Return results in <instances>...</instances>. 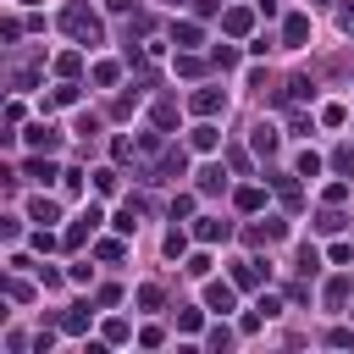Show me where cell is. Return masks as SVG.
Wrapping results in <instances>:
<instances>
[{
    "label": "cell",
    "instance_id": "obj_1",
    "mask_svg": "<svg viewBox=\"0 0 354 354\" xmlns=\"http://www.w3.org/2000/svg\"><path fill=\"white\" fill-rule=\"evenodd\" d=\"M61 28H66L77 44H88V50L100 44V17H94L88 6H66V11H61Z\"/></svg>",
    "mask_w": 354,
    "mask_h": 354
},
{
    "label": "cell",
    "instance_id": "obj_2",
    "mask_svg": "<svg viewBox=\"0 0 354 354\" xmlns=\"http://www.w3.org/2000/svg\"><path fill=\"white\" fill-rule=\"evenodd\" d=\"M188 111H194V116H216V111H227V88H194V94H188Z\"/></svg>",
    "mask_w": 354,
    "mask_h": 354
},
{
    "label": "cell",
    "instance_id": "obj_3",
    "mask_svg": "<svg viewBox=\"0 0 354 354\" xmlns=\"http://www.w3.org/2000/svg\"><path fill=\"white\" fill-rule=\"evenodd\" d=\"M304 39H310V17L293 11V17L282 22V44H288V50H304Z\"/></svg>",
    "mask_w": 354,
    "mask_h": 354
},
{
    "label": "cell",
    "instance_id": "obj_4",
    "mask_svg": "<svg viewBox=\"0 0 354 354\" xmlns=\"http://www.w3.org/2000/svg\"><path fill=\"white\" fill-rule=\"evenodd\" d=\"M171 44H177V50H199V44H205V28L183 17V22H171Z\"/></svg>",
    "mask_w": 354,
    "mask_h": 354
},
{
    "label": "cell",
    "instance_id": "obj_5",
    "mask_svg": "<svg viewBox=\"0 0 354 354\" xmlns=\"http://www.w3.org/2000/svg\"><path fill=\"white\" fill-rule=\"evenodd\" d=\"M205 304H210L216 315H227V310L238 304V293H232V282H205Z\"/></svg>",
    "mask_w": 354,
    "mask_h": 354
},
{
    "label": "cell",
    "instance_id": "obj_6",
    "mask_svg": "<svg viewBox=\"0 0 354 354\" xmlns=\"http://www.w3.org/2000/svg\"><path fill=\"white\" fill-rule=\"evenodd\" d=\"M227 232H232V227H227L221 216H199V221H194V238H199V243H216V238H227Z\"/></svg>",
    "mask_w": 354,
    "mask_h": 354
},
{
    "label": "cell",
    "instance_id": "obj_7",
    "mask_svg": "<svg viewBox=\"0 0 354 354\" xmlns=\"http://www.w3.org/2000/svg\"><path fill=\"white\" fill-rule=\"evenodd\" d=\"M188 144H194V149H199V155H210V149H216V144H221V133H216V127H210V116H205V122H199V127H194V133H188Z\"/></svg>",
    "mask_w": 354,
    "mask_h": 354
},
{
    "label": "cell",
    "instance_id": "obj_8",
    "mask_svg": "<svg viewBox=\"0 0 354 354\" xmlns=\"http://www.w3.org/2000/svg\"><path fill=\"white\" fill-rule=\"evenodd\" d=\"M249 144H254V155H277V144H282V138H277V127H271V122H260Z\"/></svg>",
    "mask_w": 354,
    "mask_h": 354
},
{
    "label": "cell",
    "instance_id": "obj_9",
    "mask_svg": "<svg viewBox=\"0 0 354 354\" xmlns=\"http://www.w3.org/2000/svg\"><path fill=\"white\" fill-rule=\"evenodd\" d=\"M293 177L315 183V177H321V155H315V149H299V160H293Z\"/></svg>",
    "mask_w": 354,
    "mask_h": 354
},
{
    "label": "cell",
    "instance_id": "obj_10",
    "mask_svg": "<svg viewBox=\"0 0 354 354\" xmlns=\"http://www.w3.org/2000/svg\"><path fill=\"white\" fill-rule=\"evenodd\" d=\"M282 232H288V227H282V221H277V216H266V221H260V227H249V243H277V238H282Z\"/></svg>",
    "mask_w": 354,
    "mask_h": 354
},
{
    "label": "cell",
    "instance_id": "obj_11",
    "mask_svg": "<svg viewBox=\"0 0 354 354\" xmlns=\"http://www.w3.org/2000/svg\"><path fill=\"white\" fill-rule=\"evenodd\" d=\"M260 277H266V266H260V260H238V266H232V282H238V288H254Z\"/></svg>",
    "mask_w": 354,
    "mask_h": 354
},
{
    "label": "cell",
    "instance_id": "obj_12",
    "mask_svg": "<svg viewBox=\"0 0 354 354\" xmlns=\"http://www.w3.org/2000/svg\"><path fill=\"white\" fill-rule=\"evenodd\" d=\"M149 122H155L160 133H171V127H177V105H171V100H155V111H149Z\"/></svg>",
    "mask_w": 354,
    "mask_h": 354
},
{
    "label": "cell",
    "instance_id": "obj_13",
    "mask_svg": "<svg viewBox=\"0 0 354 354\" xmlns=\"http://www.w3.org/2000/svg\"><path fill=\"white\" fill-rule=\"evenodd\" d=\"M227 188V166H205L199 171V194H221Z\"/></svg>",
    "mask_w": 354,
    "mask_h": 354
},
{
    "label": "cell",
    "instance_id": "obj_14",
    "mask_svg": "<svg viewBox=\"0 0 354 354\" xmlns=\"http://www.w3.org/2000/svg\"><path fill=\"white\" fill-rule=\"evenodd\" d=\"M28 144H33V149H55L61 138H55V127H44V122H33V127H28Z\"/></svg>",
    "mask_w": 354,
    "mask_h": 354
},
{
    "label": "cell",
    "instance_id": "obj_15",
    "mask_svg": "<svg viewBox=\"0 0 354 354\" xmlns=\"http://www.w3.org/2000/svg\"><path fill=\"white\" fill-rule=\"evenodd\" d=\"M221 22H227V33H249V28H254V17H249L243 6H232V11L221 17Z\"/></svg>",
    "mask_w": 354,
    "mask_h": 354
},
{
    "label": "cell",
    "instance_id": "obj_16",
    "mask_svg": "<svg viewBox=\"0 0 354 354\" xmlns=\"http://www.w3.org/2000/svg\"><path fill=\"white\" fill-rule=\"evenodd\" d=\"M28 177H33V183H44V188H50V183H55V177H61V171H55V166H50V160H39V155H33V160H28Z\"/></svg>",
    "mask_w": 354,
    "mask_h": 354
},
{
    "label": "cell",
    "instance_id": "obj_17",
    "mask_svg": "<svg viewBox=\"0 0 354 354\" xmlns=\"http://www.w3.org/2000/svg\"><path fill=\"white\" fill-rule=\"evenodd\" d=\"M28 216H33L39 227H50V221H55L61 210H55V199H33V205H28Z\"/></svg>",
    "mask_w": 354,
    "mask_h": 354
},
{
    "label": "cell",
    "instance_id": "obj_18",
    "mask_svg": "<svg viewBox=\"0 0 354 354\" xmlns=\"http://www.w3.org/2000/svg\"><path fill=\"white\" fill-rule=\"evenodd\" d=\"M260 205H266V188H254V183L238 188V210H260Z\"/></svg>",
    "mask_w": 354,
    "mask_h": 354
},
{
    "label": "cell",
    "instance_id": "obj_19",
    "mask_svg": "<svg viewBox=\"0 0 354 354\" xmlns=\"http://www.w3.org/2000/svg\"><path fill=\"white\" fill-rule=\"evenodd\" d=\"M332 166H337L343 177H354V144H337V149H332Z\"/></svg>",
    "mask_w": 354,
    "mask_h": 354
},
{
    "label": "cell",
    "instance_id": "obj_20",
    "mask_svg": "<svg viewBox=\"0 0 354 354\" xmlns=\"http://www.w3.org/2000/svg\"><path fill=\"white\" fill-rule=\"evenodd\" d=\"M210 61H216L221 72H232V66H238V50H232V44H216V50H210Z\"/></svg>",
    "mask_w": 354,
    "mask_h": 354
},
{
    "label": "cell",
    "instance_id": "obj_21",
    "mask_svg": "<svg viewBox=\"0 0 354 354\" xmlns=\"http://www.w3.org/2000/svg\"><path fill=\"white\" fill-rule=\"evenodd\" d=\"M77 66H83V55H77V50H66V55H55V72H61V77H77Z\"/></svg>",
    "mask_w": 354,
    "mask_h": 354
},
{
    "label": "cell",
    "instance_id": "obj_22",
    "mask_svg": "<svg viewBox=\"0 0 354 354\" xmlns=\"http://www.w3.org/2000/svg\"><path fill=\"white\" fill-rule=\"evenodd\" d=\"M116 77H122V66H116V61H100V66H94V83H100V88H111Z\"/></svg>",
    "mask_w": 354,
    "mask_h": 354
},
{
    "label": "cell",
    "instance_id": "obj_23",
    "mask_svg": "<svg viewBox=\"0 0 354 354\" xmlns=\"http://www.w3.org/2000/svg\"><path fill=\"white\" fill-rule=\"evenodd\" d=\"M160 171H166V177H171V171L183 177V171H188V155H183V149H166V160H160Z\"/></svg>",
    "mask_w": 354,
    "mask_h": 354
},
{
    "label": "cell",
    "instance_id": "obj_24",
    "mask_svg": "<svg viewBox=\"0 0 354 354\" xmlns=\"http://www.w3.org/2000/svg\"><path fill=\"white\" fill-rule=\"evenodd\" d=\"M177 72H183V77H199V72H205V61H199V55H188V50H183V55H177Z\"/></svg>",
    "mask_w": 354,
    "mask_h": 354
},
{
    "label": "cell",
    "instance_id": "obj_25",
    "mask_svg": "<svg viewBox=\"0 0 354 354\" xmlns=\"http://www.w3.org/2000/svg\"><path fill=\"white\" fill-rule=\"evenodd\" d=\"M94 194H116V171H111V166L94 171Z\"/></svg>",
    "mask_w": 354,
    "mask_h": 354
},
{
    "label": "cell",
    "instance_id": "obj_26",
    "mask_svg": "<svg viewBox=\"0 0 354 354\" xmlns=\"http://www.w3.org/2000/svg\"><path fill=\"white\" fill-rule=\"evenodd\" d=\"M343 299H348V277H332L326 282V304H343Z\"/></svg>",
    "mask_w": 354,
    "mask_h": 354
},
{
    "label": "cell",
    "instance_id": "obj_27",
    "mask_svg": "<svg viewBox=\"0 0 354 354\" xmlns=\"http://www.w3.org/2000/svg\"><path fill=\"white\" fill-rule=\"evenodd\" d=\"M61 326H66V332H83V326H88V304H77L72 315H61Z\"/></svg>",
    "mask_w": 354,
    "mask_h": 354
},
{
    "label": "cell",
    "instance_id": "obj_28",
    "mask_svg": "<svg viewBox=\"0 0 354 354\" xmlns=\"http://www.w3.org/2000/svg\"><path fill=\"white\" fill-rule=\"evenodd\" d=\"M50 105H77V83H72V77H66V83H61V88H55V100H50Z\"/></svg>",
    "mask_w": 354,
    "mask_h": 354
},
{
    "label": "cell",
    "instance_id": "obj_29",
    "mask_svg": "<svg viewBox=\"0 0 354 354\" xmlns=\"http://www.w3.org/2000/svg\"><path fill=\"white\" fill-rule=\"evenodd\" d=\"M321 122H326V127H343L348 111H343V105H321Z\"/></svg>",
    "mask_w": 354,
    "mask_h": 354
},
{
    "label": "cell",
    "instance_id": "obj_30",
    "mask_svg": "<svg viewBox=\"0 0 354 354\" xmlns=\"http://www.w3.org/2000/svg\"><path fill=\"white\" fill-rule=\"evenodd\" d=\"M188 277H210V254H205V249L188 254Z\"/></svg>",
    "mask_w": 354,
    "mask_h": 354
},
{
    "label": "cell",
    "instance_id": "obj_31",
    "mask_svg": "<svg viewBox=\"0 0 354 354\" xmlns=\"http://www.w3.org/2000/svg\"><path fill=\"white\" fill-rule=\"evenodd\" d=\"M177 216H194V194H177V199H171V221H177Z\"/></svg>",
    "mask_w": 354,
    "mask_h": 354
},
{
    "label": "cell",
    "instance_id": "obj_32",
    "mask_svg": "<svg viewBox=\"0 0 354 354\" xmlns=\"http://www.w3.org/2000/svg\"><path fill=\"white\" fill-rule=\"evenodd\" d=\"M315 227H321V232H337V227H343V216H337V210H321V216H315Z\"/></svg>",
    "mask_w": 354,
    "mask_h": 354
},
{
    "label": "cell",
    "instance_id": "obj_33",
    "mask_svg": "<svg viewBox=\"0 0 354 354\" xmlns=\"http://www.w3.org/2000/svg\"><path fill=\"white\" fill-rule=\"evenodd\" d=\"M183 249H188V232H166V254H171V260H177V254H183Z\"/></svg>",
    "mask_w": 354,
    "mask_h": 354
},
{
    "label": "cell",
    "instance_id": "obj_34",
    "mask_svg": "<svg viewBox=\"0 0 354 354\" xmlns=\"http://www.w3.org/2000/svg\"><path fill=\"white\" fill-rule=\"evenodd\" d=\"M94 254H100V260H122V238H105Z\"/></svg>",
    "mask_w": 354,
    "mask_h": 354
},
{
    "label": "cell",
    "instance_id": "obj_35",
    "mask_svg": "<svg viewBox=\"0 0 354 354\" xmlns=\"http://www.w3.org/2000/svg\"><path fill=\"white\" fill-rule=\"evenodd\" d=\"M138 304H144V310H155V304H160V288H155V282H144V288H138Z\"/></svg>",
    "mask_w": 354,
    "mask_h": 354
},
{
    "label": "cell",
    "instance_id": "obj_36",
    "mask_svg": "<svg viewBox=\"0 0 354 354\" xmlns=\"http://www.w3.org/2000/svg\"><path fill=\"white\" fill-rule=\"evenodd\" d=\"M177 326H183V332H199V326H205V315H199V310H183V315H177Z\"/></svg>",
    "mask_w": 354,
    "mask_h": 354
},
{
    "label": "cell",
    "instance_id": "obj_37",
    "mask_svg": "<svg viewBox=\"0 0 354 354\" xmlns=\"http://www.w3.org/2000/svg\"><path fill=\"white\" fill-rule=\"evenodd\" d=\"M138 343H144V348H160V343H166V332H160V326H144V332H138Z\"/></svg>",
    "mask_w": 354,
    "mask_h": 354
},
{
    "label": "cell",
    "instance_id": "obj_38",
    "mask_svg": "<svg viewBox=\"0 0 354 354\" xmlns=\"http://www.w3.org/2000/svg\"><path fill=\"white\" fill-rule=\"evenodd\" d=\"M348 199V183H326V205H343Z\"/></svg>",
    "mask_w": 354,
    "mask_h": 354
},
{
    "label": "cell",
    "instance_id": "obj_39",
    "mask_svg": "<svg viewBox=\"0 0 354 354\" xmlns=\"http://www.w3.org/2000/svg\"><path fill=\"white\" fill-rule=\"evenodd\" d=\"M315 266H321V254H315V249L304 243V249H299V271H315Z\"/></svg>",
    "mask_w": 354,
    "mask_h": 354
},
{
    "label": "cell",
    "instance_id": "obj_40",
    "mask_svg": "<svg viewBox=\"0 0 354 354\" xmlns=\"http://www.w3.org/2000/svg\"><path fill=\"white\" fill-rule=\"evenodd\" d=\"M105 343H127V326L122 321H105Z\"/></svg>",
    "mask_w": 354,
    "mask_h": 354
},
{
    "label": "cell",
    "instance_id": "obj_41",
    "mask_svg": "<svg viewBox=\"0 0 354 354\" xmlns=\"http://www.w3.org/2000/svg\"><path fill=\"white\" fill-rule=\"evenodd\" d=\"M310 6H326V0H310Z\"/></svg>",
    "mask_w": 354,
    "mask_h": 354
},
{
    "label": "cell",
    "instance_id": "obj_42",
    "mask_svg": "<svg viewBox=\"0 0 354 354\" xmlns=\"http://www.w3.org/2000/svg\"><path fill=\"white\" fill-rule=\"evenodd\" d=\"M22 6H33V0H22Z\"/></svg>",
    "mask_w": 354,
    "mask_h": 354
},
{
    "label": "cell",
    "instance_id": "obj_43",
    "mask_svg": "<svg viewBox=\"0 0 354 354\" xmlns=\"http://www.w3.org/2000/svg\"><path fill=\"white\" fill-rule=\"evenodd\" d=\"M166 6H177V0H166Z\"/></svg>",
    "mask_w": 354,
    "mask_h": 354
}]
</instances>
